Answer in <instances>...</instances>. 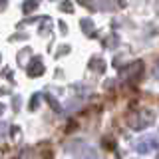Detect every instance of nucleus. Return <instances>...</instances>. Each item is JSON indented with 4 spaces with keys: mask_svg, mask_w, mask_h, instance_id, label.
<instances>
[{
    "mask_svg": "<svg viewBox=\"0 0 159 159\" xmlns=\"http://www.w3.org/2000/svg\"><path fill=\"white\" fill-rule=\"evenodd\" d=\"M159 149V139L157 137H143L141 141L137 143V153L141 155H147L151 151H157Z\"/></svg>",
    "mask_w": 159,
    "mask_h": 159,
    "instance_id": "f257e3e1",
    "label": "nucleus"
},
{
    "mask_svg": "<svg viewBox=\"0 0 159 159\" xmlns=\"http://www.w3.org/2000/svg\"><path fill=\"white\" fill-rule=\"evenodd\" d=\"M44 70H46V68L42 66V60L34 58V62L28 64V76L30 78H38V76H42V74H44Z\"/></svg>",
    "mask_w": 159,
    "mask_h": 159,
    "instance_id": "f03ea898",
    "label": "nucleus"
},
{
    "mask_svg": "<svg viewBox=\"0 0 159 159\" xmlns=\"http://www.w3.org/2000/svg\"><path fill=\"white\" fill-rule=\"evenodd\" d=\"M38 4H40L38 0H26L22 8H24V12L28 14V12H32V10H36V8H38Z\"/></svg>",
    "mask_w": 159,
    "mask_h": 159,
    "instance_id": "7ed1b4c3",
    "label": "nucleus"
},
{
    "mask_svg": "<svg viewBox=\"0 0 159 159\" xmlns=\"http://www.w3.org/2000/svg\"><path fill=\"white\" fill-rule=\"evenodd\" d=\"M82 28H84V32H86L88 36H92V34H93V24H92V20H82Z\"/></svg>",
    "mask_w": 159,
    "mask_h": 159,
    "instance_id": "20e7f679",
    "label": "nucleus"
},
{
    "mask_svg": "<svg viewBox=\"0 0 159 159\" xmlns=\"http://www.w3.org/2000/svg\"><path fill=\"white\" fill-rule=\"evenodd\" d=\"M60 10H64V12H72V4H70V0H64L62 4H60Z\"/></svg>",
    "mask_w": 159,
    "mask_h": 159,
    "instance_id": "39448f33",
    "label": "nucleus"
},
{
    "mask_svg": "<svg viewBox=\"0 0 159 159\" xmlns=\"http://www.w3.org/2000/svg\"><path fill=\"white\" fill-rule=\"evenodd\" d=\"M38 102H40V93H34V96H32V102H30V107L36 109L38 107Z\"/></svg>",
    "mask_w": 159,
    "mask_h": 159,
    "instance_id": "423d86ee",
    "label": "nucleus"
},
{
    "mask_svg": "<svg viewBox=\"0 0 159 159\" xmlns=\"http://www.w3.org/2000/svg\"><path fill=\"white\" fill-rule=\"evenodd\" d=\"M4 127H6V123L0 121V139H2V135H4Z\"/></svg>",
    "mask_w": 159,
    "mask_h": 159,
    "instance_id": "0eeeda50",
    "label": "nucleus"
},
{
    "mask_svg": "<svg viewBox=\"0 0 159 159\" xmlns=\"http://www.w3.org/2000/svg\"><path fill=\"white\" fill-rule=\"evenodd\" d=\"M155 72H157V74H159V64H157V68H155Z\"/></svg>",
    "mask_w": 159,
    "mask_h": 159,
    "instance_id": "6e6552de",
    "label": "nucleus"
}]
</instances>
